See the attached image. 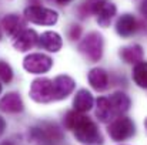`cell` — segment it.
Listing matches in <instances>:
<instances>
[{"label":"cell","mask_w":147,"mask_h":145,"mask_svg":"<svg viewBox=\"0 0 147 145\" xmlns=\"http://www.w3.org/2000/svg\"><path fill=\"white\" fill-rule=\"evenodd\" d=\"M24 17L30 23L34 24H43V26H53L57 23L59 14L47 7L42 6H30L24 10Z\"/></svg>","instance_id":"277c9868"},{"label":"cell","mask_w":147,"mask_h":145,"mask_svg":"<svg viewBox=\"0 0 147 145\" xmlns=\"http://www.w3.org/2000/svg\"><path fill=\"white\" fill-rule=\"evenodd\" d=\"M0 39H1V30H0Z\"/></svg>","instance_id":"f1b7e54d"},{"label":"cell","mask_w":147,"mask_h":145,"mask_svg":"<svg viewBox=\"0 0 147 145\" xmlns=\"http://www.w3.org/2000/svg\"><path fill=\"white\" fill-rule=\"evenodd\" d=\"M133 80L139 87L147 88V63L140 61L136 64L133 68Z\"/></svg>","instance_id":"d6986e66"},{"label":"cell","mask_w":147,"mask_h":145,"mask_svg":"<svg viewBox=\"0 0 147 145\" xmlns=\"http://www.w3.org/2000/svg\"><path fill=\"white\" fill-rule=\"evenodd\" d=\"M144 127H146V130H147V118H146V121H144Z\"/></svg>","instance_id":"83f0119b"},{"label":"cell","mask_w":147,"mask_h":145,"mask_svg":"<svg viewBox=\"0 0 147 145\" xmlns=\"http://www.w3.org/2000/svg\"><path fill=\"white\" fill-rule=\"evenodd\" d=\"M93 102H94V100H93V96L90 94V91L79 90L76 93L74 100H73V107H74V111L83 114V112H87L92 110Z\"/></svg>","instance_id":"2e32d148"},{"label":"cell","mask_w":147,"mask_h":145,"mask_svg":"<svg viewBox=\"0 0 147 145\" xmlns=\"http://www.w3.org/2000/svg\"><path fill=\"white\" fill-rule=\"evenodd\" d=\"M90 86L97 90V91H104L109 87V76L103 68H92L87 74Z\"/></svg>","instance_id":"9a60e30c"},{"label":"cell","mask_w":147,"mask_h":145,"mask_svg":"<svg viewBox=\"0 0 147 145\" xmlns=\"http://www.w3.org/2000/svg\"><path fill=\"white\" fill-rule=\"evenodd\" d=\"M120 57L129 64H137L143 58V48L139 44H131L120 50Z\"/></svg>","instance_id":"ac0fdd59"},{"label":"cell","mask_w":147,"mask_h":145,"mask_svg":"<svg viewBox=\"0 0 147 145\" xmlns=\"http://www.w3.org/2000/svg\"><path fill=\"white\" fill-rule=\"evenodd\" d=\"M24 108L22 97L17 93H9L0 100V111L9 112V114H17L22 112Z\"/></svg>","instance_id":"9c48e42d"},{"label":"cell","mask_w":147,"mask_h":145,"mask_svg":"<svg viewBox=\"0 0 147 145\" xmlns=\"http://www.w3.org/2000/svg\"><path fill=\"white\" fill-rule=\"evenodd\" d=\"M76 87V83L69 76H57L53 80V91H54V100H64L73 93Z\"/></svg>","instance_id":"52a82bcc"},{"label":"cell","mask_w":147,"mask_h":145,"mask_svg":"<svg viewBox=\"0 0 147 145\" xmlns=\"http://www.w3.org/2000/svg\"><path fill=\"white\" fill-rule=\"evenodd\" d=\"M53 65V60L46 54H40V53H34L30 54L24 58L23 61V67L26 71H29L30 74H43L47 73Z\"/></svg>","instance_id":"8992f818"},{"label":"cell","mask_w":147,"mask_h":145,"mask_svg":"<svg viewBox=\"0 0 147 145\" xmlns=\"http://www.w3.org/2000/svg\"><path fill=\"white\" fill-rule=\"evenodd\" d=\"M139 10H140V13H142V16L144 17L147 20V0H144L142 4H140V7H139Z\"/></svg>","instance_id":"cb8c5ba5"},{"label":"cell","mask_w":147,"mask_h":145,"mask_svg":"<svg viewBox=\"0 0 147 145\" xmlns=\"http://www.w3.org/2000/svg\"><path fill=\"white\" fill-rule=\"evenodd\" d=\"M79 50L90 61H98L103 55V36L97 31L89 33L79 44Z\"/></svg>","instance_id":"7a4b0ae2"},{"label":"cell","mask_w":147,"mask_h":145,"mask_svg":"<svg viewBox=\"0 0 147 145\" xmlns=\"http://www.w3.org/2000/svg\"><path fill=\"white\" fill-rule=\"evenodd\" d=\"M107 132L110 135L111 140L114 141H124L130 137L134 135L136 132V125L134 122L127 118V117H119L116 120H113L107 128Z\"/></svg>","instance_id":"3957f363"},{"label":"cell","mask_w":147,"mask_h":145,"mask_svg":"<svg viewBox=\"0 0 147 145\" xmlns=\"http://www.w3.org/2000/svg\"><path fill=\"white\" fill-rule=\"evenodd\" d=\"M80 34H82V27L77 26V24H73L69 30V37L70 40H79L80 39Z\"/></svg>","instance_id":"603a6c76"},{"label":"cell","mask_w":147,"mask_h":145,"mask_svg":"<svg viewBox=\"0 0 147 145\" xmlns=\"http://www.w3.org/2000/svg\"><path fill=\"white\" fill-rule=\"evenodd\" d=\"M39 41V36L34 30H29L24 29L22 30L17 36H14L13 40V46L19 51H29L30 48H33Z\"/></svg>","instance_id":"ba28073f"},{"label":"cell","mask_w":147,"mask_h":145,"mask_svg":"<svg viewBox=\"0 0 147 145\" xmlns=\"http://www.w3.org/2000/svg\"><path fill=\"white\" fill-rule=\"evenodd\" d=\"M29 94L32 100L36 102H50L54 100V91H53V81L49 78H36L32 86Z\"/></svg>","instance_id":"5b68a950"},{"label":"cell","mask_w":147,"mask_h":145,"mask_svg":"<svg viewBox=\"0 0 147 145\" xmlns=\"http://www.w3.org/2000/svg\"><path fill=\"white\" fill-rule=\"evenodd\" d=\"M116 11H117V9H116L114 3H111L110 0H103L100 7H98L97 13H96L98 26L109 27L111 20H113V17L116 16Z\"/></svg>","instance_id":"8fae6325"},{"label":"cell","mask_w":147,"mask_h":145,"mask_svg":"<svg viewBox=\"0 0 147 145\" xmlns=\"http://www.w3.org/2000/svg\"><path fill=\"white\" fill-rule=\"evenodd\" d=\"M96 117L98 118V121L101 122H111L114 118H117L109 98L106 97H100L97 100V108H96Z\"/></svg>","instance_id":"7c38bea8"},{"label":"cell","mask_w":147,"mask_h":145,"mask_svg":"<svg viewBox=\"0 0 147 145\" xmlns=\"http://www.w3.org/2000/svg\"><path fill=\"white\" fill-rule=\"evenodd\" d=\"M109 101H110V104H111V107H113V110H114L117 117L124 114V112H127L129 108H130V104H131L130 98L126 96L124 93H121V91L114 93L113 96H110Z\"/></svg>","instance_id":"e0dca14e"},{"label":"cell","mask_w":147,"mask_h":145,"mask_svg":"<svg viewBox=\"0 0 147 145\" xmlns=\"http://www.w3.org/2000/svg\"><path fill=\"white\" fill-rule=\"evenodd\" d=\"M64 125L73 130L74 137L82 144H103V137L97 125L86 115L77 111H69L64 117Z\"/></svg>","instance_id":"6da1fadb"},{"label":"cell","mask_w":147,"mask_h":145,"mask_svg":"<svg viewBox=\"0 0 147 145\" xmlns=\"http://www.w3.org/2000/svg\"><path fill=\"white\" fill-rule=\"evenodd\" d=\"M0 93H1V84H0Z\"/></svg>","instance_id":"f546056e"},{"label":"cell","mask_w":147,"mask_h":145,"mask_svg":"<svg viewBox=\"0 0 147 145\" xmlns=\"http://www.w3.org/2000/svg\"><path fill=\"white\" fill-rule=\"evenodd\" d=\"M40 127H42V130L45 131V134H46L49 142L60 141V140L63 138V132H61V130H60L56 124H53V122H42Z\"/></svg>","instance_id":"ffe728a7"},{"label":"cell","mask_w":147,"mask_h":145,"mask_svg":"<svg viewBox=\"0 0 147 145\" xmlns=\"http://www.w3.org/2000/svg\"><path fill=\"white\" fill-rule=\"evenodd\" d=\"M4 130H6V121L0 117V137L3 135V132H4Z\"/></svg>","instance_id":"d4e9b609"},{"label":"cell","mask_w":147,"mask_h":145,"mask_svg":"<svg viewBox=\"0 0 147 145\" xmlns=\"http://www.w3.org/2000/svg\"><path fill=\"white\" fill-rule=\"evenodd\" d=\"M1 26L9 36H17L22 30H24V21L17 14H7L1 20Z\"/></svg>","instance_id":"5bb4252c"},{"label":"cell","mask_w":147,"mask_h":145,"mask_svg":"<svg viewBox=\"0 0 147 145\" xmlns=\"http://www.w3.org/2000/svg\"><path fill=\"white\" fill-rule=\"evenodd\" d=\"M57 3H60V4H66V3H69V1H71V0H56Z\"/></svg>","instance_id":"484cf974"},{"label":"cell","mask_w":147,"mask_h":145,"mask_svg":"<svg viewBox=\"0 0 147 145\" xmlns=\"http://www.w3.org/2000/svg\"><path fill=\"white\" fill-rule=\"evenodd\" d=\"M116 30L121 37H129L137 30V20L131 14H123L116 23Z\"/></svg>","instance_id":"4fadbf2b"},{"label":"cell","mask_w":147,"mask_h":145,"mask_svg":"<svg viewBox=\"0 0 147 145\" xmlns=\"http://www.w3.org/2000/svg\"><path fill=\"white\" fill-rule=\"evenodd\" d=\"M0 80L3 83H10L13 80V70L6 61H0Z\"/></svg>","instance_id":"7402d4cb"},{"label":"cell","mask_w":147,"mask_h":145,"mask_svg":"<svg viewBox=\"0 0 147 145\" xmlns=\"http://www.w3.org/2000/svg\"><path fill=\"white\" fill-rule=\"evenodd\" d=\"M37 44L43 50H47L50 53H57L63 46V41H61V37H60L59 33H56V31H45L42 36H39Z\"/></svg>","instance_id":"30bf717a"},{"label":"cell","mask_w":147,"mask_h":145,"mask_svg":"<svg viewBox=\"0 0 147 145\" xmlns=\"http://www.w3.org/2000/svg\"><path fill=\"white\" fill-rule=\"evenodd\" d=\"M0 145H14L13 142H10V141H4V142H1Z\"/></svg>","instance_id":"4316f807"},{"label":"cell","mask_w":147,"mask_h":145,"mask_svg":"<svg viewBox=\"0 0 147 145\" xmlns=\"http://www.w3.org/2000/svg\"><path fill=\"white\" fill-rule=\"evenodd\" d=\"M101 1H103V0H86V1L79 7V14H80V17L84 19V17H89L90 14H96L98 7H100V4H101Z\"/></svg>","instance_id":"44dd1931"}]
</instances>
